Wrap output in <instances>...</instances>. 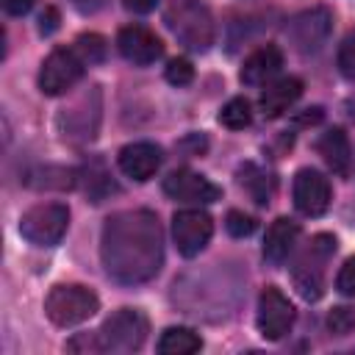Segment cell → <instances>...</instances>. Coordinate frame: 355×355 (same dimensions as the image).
<instances>
[{
    "label": "cell",
    "instance_id": "obj_20",
    "mask_svg": "<svg viewBox=\"0 0 355 355\" xmlns=\"http://www.w3.org/2000/svg\"><path fill=\"white\" fill-rule=\"evenodd\" d=\"M239 180H241V186L252 194V200H255L258 205H266V202H269V197H272V191H275L272 175H266V172L258 169L255 164H244V166L239 169Z\"/></svg>",
    "mask_w": 355,
    "mask_h": 355
},
{
    "label": "cell",
    "instance_id": "obj_24",
    "mask_svg": "<svg viewBox=\"0 0 355 355\" xmlns=\"http://www.w3.org/2000/svg\"><path fill=\"white\" fill-rule=\"evenodd\" d=\"M225 227H227L230 236L244 239V236H250V233L255 230V219H252L250 214H244V211H227V216H225Z\"/></svg>",
    "mask_w": 355,
    "mask_h": 355
},
{
    "label": "cell",
    "instance_id": "obj_26",
    "mask_svg": "<svg viewBox=\"0 0 355 355\" xmlns=\"http://www.w3.org/2000/svg\"><path fill=\"white\" fill-rule=\"evenodd\" d=\"M327 324L336 336H347L349 330H355V311L352 308H333L327 316Z\"/></svg>",
    "mask_w": 355,
    "mask_h": 355
},
{
    "label": "cell",
    "instance_id": "obj_12",
    "mask_svg": "<svg viewBox=\"0 0 355 355\" xmlns=\"http://www.w3.org/2000/svg\"><path fill=\"white\" fill-rule=\"evenodd\" d=\"M116 47L128 61H133L139 67L155 64L164 55V42L144 25H125L116 36Z\"/></svg>",
    "mask_w": 355,
    "mask_h": 355
},
{
    "label": "cell",
    "instance_id": "obj_10",
    "mask_svg": "<svg viewBox=\"0 0 355 355\" xmlns=\"http://www.w3.org/2000/svg\"><path fill=\"white\" fill-rule=\"evenodd\" d=\"M330 11L327 8H311V11H302L297 14L288 25H286V33L291 39V44L300 50V53H319L322 44L327 42L330 36Z\"/></svg>",
    "mask_w": 355,
    "mask_h": 355
},
{
    "label": "cell",
    "instance_id": "obj_25",
    "mask_svg": "<svg viewBox=\"0 0 355 355\" xmlns=\"http://www.w3.org/2000/svg\"><path fill=\"white\" fill-rule=\"evenodd\" d=\"M338 69L355 80V33H347L338 44Z\"/></svg>",
    "mask_w": 355,
    "mask_h": 355
},
{
    "label": "cell",
    "instance_id": "obj_15",
    "mask_svg": "<svg viewBox=\"0 0 355 355\" xmlns=\"http://www.w3.org/2000/svg\"><path fill=\"white\" fill-rule=\"evenodd\" d=\"M283 67V53L277 44H263L258 50H252L244 58L241 67V83L247 86H266Z\"/></svg>",
    "mask_w": 355,
    "mask_h": 355
},
{
    "label": "cell",
    "instance_id": "obj_5",
    "mask_svg": "<svg viewBox=\"0 0 355 355\" xmlns=\"http://www.w3.org/2000/svg\"><path fill=\"white\" fill-rule=\"evenodd\" d=\"M100 311V300L86 286H53L44 300V313L58 327H75Z\"/></svg>",
    "mask_w": 355,
    "mask_h": 355
},
{
    "label": "cell",
    "instance_id": "obj_29",
    "mask_svg": "<svg viewBox=\"0 0 355 355\" xmlns=\"http://www.w3.org/2000/svg\"><path fill=\"white\" fill-rule=\"evenodd\" d=\"M39 22H42V25H39V31H42L44 36H47V33H53V31L58 28V11H55L53 6H50V8H44V14L39 17Z\"/></svg>",
    "mask_w": 355,
    "mask_h": 355
},
{
    "label": "cell",
    "instance_id": "obj_9",
    "mask_svg": "<svg viewBox=\"0 0 355 355\" xmlns=\"http://www.w3.org/2000/svg\"><path fill=\"white\" fill-rule=\"evenodd\" d=\"M258 330L266 341H280L291 324H294V305L288 302V297L275 288V286H266L258 297Z\"/></svg>",
    "mask_w": 355,
    "mask_h": 355
},
{
    "label": "cell",
    "instance_id": "obj_16",
    "mask_svg": "<svg viewBox=\"0 0 355 355\" xmlns=\"http://www.w3.org/2000/svg\"><path fill=\"white\" fill-rule=\"evenodd\" d=\"M300 94H302V80L294 78V75L266 83V89L261 92V111H263V116H269V119L280 116L283 111H288L300 100Z\"/></svg>",
    "mask_w": 355,
    "mask_h": 355
},
{
    "label": "cell",
    "instance_id": "obj_23",
    "mask_svg": "<svg viewBox=\"0 0 355 355\" xmlns=\"http://www.w3.org/2000/svg\"><path fill=\"white\" fill-rule=\"evenodd\" d=\"M166 80L172 83V86H186V83H191L194 80V67H191V61L189 58H172L169 64H166Z\"/></svg>",
    "mask_w": 355,
    "mask_h": 355
},
{
    "label": "cell",
    "instance_id": "obj_7",
    "mask_svg": "<svg viewBox=\"0 0 355 355\" xmlns=\"http://www.w3.org/2000/svg\"><path fill=\"white\" fill-rule=\"evenodd\" d=\"M83 58L75 47H55L42 69H39V89L47 94V97H58V94H67L83 75Z\"/></svg>",
    "mask_w": 355,
    "mask_h": 355
},
{
    "label": "cell",
    "instance_id": "obj_13",
    "mask_svg": "<svg viewBox=\"0 0 355 355\" xmlns=\"http://www.w3.org/2000/svg\"><path fill=\"white\" fill-rule=\"evenodd\" d=\"M164 194L178 200V202H214L219 200V186H214L208 178L191 172V169H178L169 178H164Z\"/></svg>",
    "mask_w": 355,
    "mask_h": 355
},
{
    "label": "cell",
    "instance_id": "obj_1",
    "mask_svg": "<svg viewBox=\"0 0 355 355\" xmlns=\"http://www.w3.org/2000/svg\"><path fill=\"white\" fill-rule=\"evenodd\" d=\"M100 255L105 272L116 283H144L161 272L164 233L158 216L144 208L119 211L105 219Z\"/></svg>",
    "mask_w": 355,
    "mask_h": 355
},
{
    "label": "cell",
    "instance_id": "obj_2",
    "mask_svg": "<svg viewBox=\"0 0 355 355\" xmlns=\"http://www.w3.org/2000/svg\"><path fill=\"white\" fill-rule=\"evenodd\" d=\"M147 330H150V324L141 311L119 308L100 324V330L92 338H86V347L94 352H119V355L136 352V349H141Z\"/></svg>",
    "mask_w": 355,
    "mask_h": 355
},
{
    "label": "cell",
    "instance_id": "obj_4",
    "mask_svg": "<svg viewBox=\"0 0 355 355\" xmlns=\"http://www.w3.org/2000/svg\"><path fill=\"white\" fill-rule=\"evenodd\" d=\"M333 252H336V239L327 233H319L297 255V261L291 266V280L305 300L316 302L324 294V266Z\"/></svg>",
    "mask_w": 355,
    "mask_h": 355
},
{
    "label": "cell",
    "instance_id": "obj_30",
    "mask_svg": "<svg viewBox=\"0 0 355 355\" xmlns=\"http://www.w3.org/2000/svg\"><path fill=\"white\" fill-rule=\"evenodd\" d=\"M155 3H158V0H122V6H125L128 11H133V14H147V11L155 8Z\"/></svg>",
    "mask_w": 355,
    "mask_h": 355
},
{
    "label": "cell",
    "instance_id": "obj_6",
    "mask_svg": "<svg viewBox=\"0 0 355 355\" xmlns=\"http://www.w3.org/2000/svg\"><path fill=\"white\" fill-rule=\"evenodd\" d=\"M69 225V208L64 202H39L19 219V233L36 247H53L64 239Z\"/></svg>",
    "mask_w": 355,
    "mask_h": 355
},
{
    "label": "cell",
    "instance_id": "obj_22",
    "mask_svg": "<svg viewBox=\"0 0 355 355\" xmlns=\"http://www.w3.org/2000/svg\"><path fill=\"white\" fill-rule=\"evenodd\" d=\"M75 50L80 53L83 61L97 64V61H103V55H105V39L97 36V33H80L78 42H75Z\"/></svg>",
    "mask_w": 355,
    "mask_h": 355
},
{
    "label": "cell",
    "instance_id": "obj_14",
    "mask_svg": "<svg viewBox=\"0 0 355 355\" xmlns=\"http://www.w3.org/2000/svg\"><path fill=\"white\" fill-rule=\"evenodd\" d=\"M164 155H161V147L153 144V141H133V144H125L116 155V164L122 169V175L133 178V180H150L158 166H161Z\"/></svg>",
    "mask_w": 355,
    "mask_h": 355
},
{
    "label": "cell",
    "instance_id": "obj_8",
    "mask_svg": "<svg viewBox=\"0 0 355 355\" xmlns=\"http://www.w3.org/2000/svg\"><path fill=\"white\" fill-rule=\"evenodd\" d=\"M214 233V219L202 208H183L172 216V239L180 255L194 258L205 250Z\"/></svg>",
    "mask_w": 355,
    "mask_h": 355
},
{
    "label": "cell",
    "instance_id": "obj_19",
    "mask_svg": "<svg viewBox=\"0 0 355 355\" xmlns=\"http://www.w3.org/2000/svg\"><path fill=\"white\" fill-rule=\"evenodd\" d=\"M202 349V338L191 327H169L158 338V352L161 355H191Z\"/></svg>",
    "mask_w": 355,
    "mask_h": 355
},
{
    "label": "cell",
    "instance_id": "obj_21",
    "mask_svg": "<svg viewBox=\"0 0 355 355\" xmlns=\"http://www.w3.org/2000/svg\"><path fill=\"white\" fill-rule=\"evenodd\" d=\"M219 122H222L225 128H230V130H241V128H247V125L252 122V105H250L244 97H233V100H227V103L222 105Z\"/></svg>",
    "mask_w": 355,
    "mask_h": 355
},
{
    "label": "cell",
    "instance_id": "obj_3",
    "mask_svg": "<svg viewBox=\"0 0 355 355\" xmlns=\"http://www.w3.org/2000/svg\"><path fill=\"white\" fill-rule=\"evenodd\" d=\"M164 17L169 31L189 50L205 53L214 44V19L202 0H169Z\"/></svg>",
    "mask_w": 355,
    "mask_h": 355
},
{
    "label": "cell",
    "instance_id": "obj_18",
    "mask_svg": "<svg viewBox=\"0 0 355 355\" xmlns=\"http://www.w3.org/2000/svg\"><path fill=\"white\" fill-rule=\"evenodd\" d=\"M316 150L319 155L324 158V164L338 175V178H347L349 175V166H352V150H349V139L341 128H333L327 130L319 141H316Z\"/></svg>",
    "mask_w": 355,
    "mask_h": 355
},
{
    "label": "cell",
    "instance_id": "obj_27",
    "mask_svg": "<svg viewBox=\"0 0 355 355\" xmlns=\"http://www.w3.org/2000/svg\"><path fill=\"white\" fill-rule=\"evenodd\" d=\"M336 288L344 294V297H355V255L344 261V266L338 269L336 275Z\"/></svg>",
    "mask_w": 355,
    "mask_h": 355
},
{
    "label": "cell",
    "instance_id": "obj_31",
    "mask_svg": "<svg viewBox=\"0 0 355 355\" xmlns=\"http://www.w3.org/2000/svg\"><path fill=\"white\" fill-rule=\"evenodd\" d=\"M78 11H83V14H94V11H100L103 6H105V0H69Z\"/></svg>",
    "mask_w": 355,
    "mask_h": 355
},
{
    "label": "cell",
    "instance_id": "obj_11",
    "mask_svg": "<svg viewBox=\"0 0 355 355\" xmlns=\"http://www.w3.org/2000/svg\"><path fill=\"white\" fill-rule=\"evenodd\" d=\"M294 205L305 216H322L330 205V183L316 169H300L294 175Z\"/></svg>",
    "mask_w": 355,
    "mask_h": 355
},
{
    "label": "cell",
    "instance_id": "obj_17",
    "mask_svg": "<svg viewBox=\"0 0 355 355\" xmlns=\"http://www.w3.org/2000/svg\"><path fill=\"white\" fill-rule=\"evenodd\" d=\"M297 236H300V225L297 222H291L286 216L275 219L269 225V230H266V239H263V258L269 263H275V266L283 263L291 255V250L297 244Z\"/></svg>",
    "mask_w": 355,
    "mask_h": 355
},
{
    "label": "cell",
    "instance_id": "obj_28",
    "mask_svg": "<svg viewBox=\"0 0 355 355\" xmlns=\"http://www.w3.org/2000/svg\"><path fill=\"white\" fill-rule=\"evenodd\" d=\"M0 3H3V11H6V14L22 17V14H28V11L33 8L36 0H0Z\"/></svg>",
    "mask_w": 355,
    "mask_h": 355
}]
</instances>
